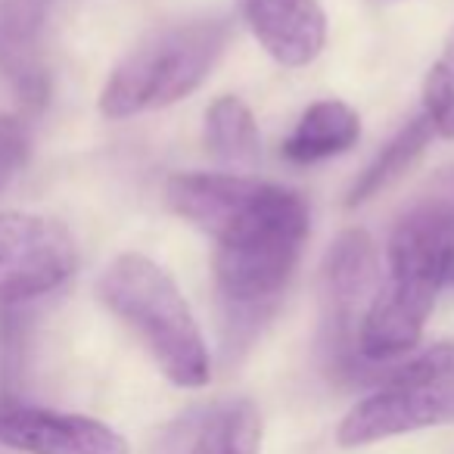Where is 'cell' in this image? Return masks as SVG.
Here are the masks:
<instances>
[{"label": "cell", "instance_id": "cell-4", "mask_svg": "<svg viewBox=\"0 0 454 454\" xmlns=\"http://www.w3.org/2000/svg\"><path fill=\"white\" fill-rule=\"evenodd\" d=\"M227 38L231 26L221 20L181 22L153 32L113 69L100 94V113L106 119H131L190 97L215 69Z\"/></svg>", "mask_w": 454, "mask_h": 454}, {"label": "cell", "instance_id": "cell-7", "mask_svg": "<svg viewBox=\"0 0 454 454\" xmlns=\"http://www.w3.org/2000/svg\"><path fill=\"white\" fill-rule=\"evenodd\" d=\"M380 286V262L373 240L361 227H348L324 255L321 296L324 330L333 358L352 361L358 355V327Z\"/></svg>", "mask_w": 454, "mask_h": 454}, {"label": "cell", "instance_id": "cell-12", "mask_svg": "<svg viewBox=\"0 0 454 454\" xmlns=\"http://www.w3.org/2000/svg\"><path fill=\"white\" fill-rule=\"evenodd\" d=\"M361 137V119L342 100H317L302 113L290 137L284 140V156L293 165H315L330 156L352 150Z\"/></svg>", "mask_w": 454, "mask_h": 454}, {"label": "cell", "instance_id": "cell-1", "mask_svg": "<svg viewBox=\"0 0 454 454\" xmlns=\"http://www.w3.org/2000/svg\"><path fill=\"white\" fill-rule=\"evenodd\" d=\"M454 259V202L429 200L395 224L386 249V280L358 327V355L392 361L420 342L429 311Z\"/></svg>", "mask_w": 454, "mask_h": 454}, {"label": "cell", "instance_id": "cell-14", "mask_svg": "<svg viewBox=\"0 0 454 454\" xmlns=\"http://www.w3.org/2000/svg\"><path fill=\"white\" fill-rule=\"evenodd\" d=\"M429 137H433V128H429V121L423 119V113H420L417 119H411L408 125H404L402 131H398L395 137L383 146V153H380V156L373 159L364 171H361V177L355 181V187L348 190L346 206H352V208L361 206V202L373 200L380 190L389 187L392 181H398V177H402L404 171L420 159V153L427 150Z\"/></svg>", "mask_w": 454, "mask_h": 454}, {"label": "cell", "instance_id": "cell-16", "mask_svg": "<svg viewBox=\"0 0 454 454\" xmlns=\"http://www.w3.org/2000/svg\"><path fill=\"white\" fill-rule=\"evenodd\" d=\"M423 119L429 121L433 134L454 140V32L448 35L423 84Z\"/></svg>", "mask_w": 454, "mask_h": 454}, {"label": "cell", "instance_id": "cell-15", "mask_svg": "<svg viewBox=\"0 0 454 454\" xmlns=\"http://www.w3.org/2000/svg\"><path fill=\"white\" fill-rule=\"evenodd\" d=\"M262 451V414L253 402H227L215 408L196 429L193 448L187 454H259Z\"/></svg>", "mask_w": 454, "mask_h": 454}, {"label": "cell", "instance_id": "cell-5", "mask_svg": "<svg viewBox=\"0 0 454 454\" xmlns=\"http://www.w3.org/2000/svg\"><path fill=\"white\" fill-rule=\"evenodd\" d=\"M454 420V342L427 348L392 371L361 398L336 429L342 448H361L392 435Z\"/></svg>", "mask_w": 454, "mask_h": 454}, {"label": "cell", "instance_id": "cell-18", "mask_svg": "<svg viewBox=\"0 0 454 454\" xmlns=\"http://www.w3.org/2000/svg\"><path fill=\"white\" fill-rule=\"evenodd\" d=\"M448 280L454 284V259H451V271H448Z\"/></svg>", "mask_w": 454, "mask_h": 454}, {"label": "cell", "instance_id": "cell-2", "mask_svg": "<svg viewBox=\"0 0 454 454\" xmlns=\"http://www.w3.org/2000/svg\"><path fill=\"white\" fill-rule=\"evenodd\" d=\"M309 240V206L296 190L271 184L268 196L215 249V286L227 340L243 342L284 296Z\"/></svg>", "mask_w": 454, "mask_h": 454}, {"label": "cell", "instance_id": "cell-13", "mask_svg": "<svg viewBox=\"0 0 454 454\" xmlns=\"http://www.w3.org/2000/svg\"><path fill=\"white\" fill-rule=\"evenodd\" d=\"M206 146L218 162L253 168L262 156L259 125L240 97H218L206 113Z\"/></svg>", "mask_w": 454, "mask_h": 454}, {"label": "cell", "instance_id": "cell-9", "mask_svg": "<svg viewBox=\"0 0 454 454\" xmlns=\"http://www.w3.org/2000/svg\"><path fill=\"white\" fill-rule=\"evenodd\" d=\"M268 190L271 184L255 177L181 171L165 181V202L177 218L200 227L212 240H221L265 200Z\"/></svg>", "mask_w": 454, "mask_h": 454}, {"label": "cell", "instance_id": "cell-17", "mask_svg": "<svg viewBox=\"0 0 454 454\" xmlns=\"http://www.w3.org/2000/svg\"><path fill=\"white\" fill-rule=\"evenodd\" d=\"M28 156V134L13 115H0V190L13 181Z\"/></svg>", "mask_w": 454, "mask_h": 454}, {"label": "cell", "instance_id": "cell-6", "mask_svg": "<svg viewBox=\"0 0 454 454\" xmlns=\"http://www.w3.org/2000/svg\"><path fill=\"white\" fill-rule=\"evenodd\" d=\"M75 265V240L59 221L26 212L0 215V305H20L57 290Z\"/></svg>", "mask_w": 454, "mask_h": 454}, {"label": "cell", "instance_id": "cell-8", "mask_svg": "<svg viewBox=\"0 0 454 454\" xmlns=\"http://www.w3.org/2000/svg\"><path fill=\"white\" fill-rule=\"evenodd\" d=\"M0 445L26 454H128V442L106 423L32 404H0Z\"/></svg>", "mask_w": 454, "mask_h": 454}, {"label": "cell", "instance_id": "cell-10", "mask_svg": "<svg viewBox=\"0 0 454 454\" xmlns=\"http://www.w3.org/2000/svg\"><path fill=\"white\" fill-rule=\"evenodd\" d=\"M259 44L280 66H309L327 41V16L317 0H240Z\"/></svg>", "mask_w": 454, "mask_h": 454}, {"label": "cell", "instance_id": "cell-11", "mask_svg": "<svg viewBox=\"0 0 454 454\" xmlns=\"http://www.w3.org/2000/svg\"><path fill=\"white\" fill-rule=\"evenodd\" d=\"M53 0H0V75L26 100L47 97L44 35Z\"/></svg>", "mask_w": 454, "mask_h": 454}, {"label": "cell", "instance_id": "cell-3", "mask_svg": "<svg viewBox=\"0 0 454 454\" xmlns=\"http://www.w3.org/2000/svg\"><path fill=\"white\" fill-rule=\"evenodd\" d=\"M100 302L137 333L159 371L184 389H200L212 377L206 340L187 299L165 268L137 253H125L106 265L97 280Z\"/></svg>", "mask_w": 454, "mask_h": 454}]
</instances>
